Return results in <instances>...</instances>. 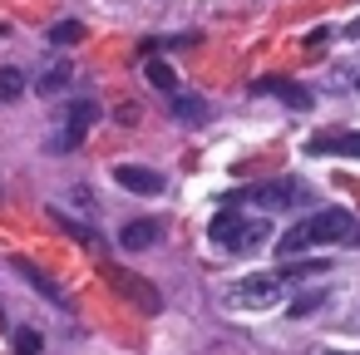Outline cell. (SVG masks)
I'll return each mask as SVG.
<instances>
[{
    "label": "cell",
    "instance_id": "6da1fadb",
    "mask_svg": "<svg viewBox=\"0 0 360 355\" xmlns=\"http://www.w3.org/2000/svg\"><path fill=\"white\" fill-rule=\"evenodd\" d=\"M350 232H355V217H350L345 207H321V212H311L306 222H296V227L276 242V252H281V262H291V257H296V252H306V247L350 242Z\"/></svg>",
    "mask_w": 360,
    "mask_h": 355
},
{
    "label": "cell",
    "instance_id": "7a4b0ae2",
    "mask_svg": "<svg viewBox=\"0 0 360 355\" xmlns=\"http://www.w3.org/2000/svg\"><path fill=\"white\" fill-rule=\"evenodd\" d=\"M207 237H212V242H217L222 252H232V257H252V252H262V247H266L271 227H266L262 217L217 212V217H212V227H207Z\"/></svg>",
    "mask_w": 360,
    "mask_h": 355
},
{
    "label": "cell",
    "instance_id": "3957f363",
    "mask_svg": "<svg viewBox=\"0 0 360 355\" xmlns=\"http://www.w3.org/2000/svg\"><path fill=\"white\" fill-rule=\"evenodd\" d=\"M94 124H99V104H94L89 94L70 99V109H65V119H60V129H55L50 148H55V153H75V148L89 138V129H94Z\"/></svg>",
    "mask_w": 360,
    "mask_h": 355
},
{
    "label": "cell",
    "instance_id": "277c9868",
    "mask_svg": "<svg viewBox=\"0 0 360 355\" xmlns=\"http://www.w3.org/2000/svg\"><path fill=\"white\" fill-rule=\"evenodd\" d=\"M281 296H286V281H276L271 271L227 286V306H242V311H266V306H276Z\"/></svg>",
    "mask_w": 360,
    "mask_h": 355
},
{
    "label": "cell",
    "instance_id": "5b68a950",
    "mask_svg": "<svg viewBox=\"0 0 360 355\" xmlns=\"http://www.w3.org/2000/svg\"><path fill=\"white\" fill-rule=\"evenodd\" d=\"M104 276H109V286H114L129 306H139L143 316H158V311H163V296H158L143 276H134V271H124V266H104Z\"/></svg>",
    "mask_w": 360,
    "mask_h": 355
},
{
    "label": "cell",
    "instance_id": "8992f818",
    "mask_svg": "<svg viewBox=\"0 0 360 355\" xmlns=\"http://www.w3.org/2000/svg\"><path fill=\"white\" fill-rule=\"evenodd\" d=\"M232 198H252V202H262V207H296V202H306V188H301L296 178H271V183H262V188L232 193Z\"/></svg>",
    "mask_w": 360,
    "mask_h": 355
},
{
    "label": "cell",
    "instance_id": "52a82bcc",
    "mask_svg": "<svg viewBox=\"0 0 360 355\" xmlns=\"http://www.w3.org/2000/svg\"><path fill=\"white\" fill-rule=\"evenodd\" d=\"M114 183L129 188V193H139V198H158V193L168 188V178H163L158 168H143V163H119V168H114Z\"/></svg>",
    "mask_w": 360,
    "mask_h": 355
},
{
    "label": "cell",
    "instance_id": "ba28073f",
    "mask_svg": "<svg viewBox=\"0 0 360 355\" xmlns=\"http://www.w3.org/2000/svg\"><path fill=\"white\" fill-rule=\"evenodd\" d=\"M252 94H271V99H281V104H291V109H311V104H316L306 84H296V79H276V75H271V79H257Z\"/></svg>",
    "mask_w": 360,
    "mask_h": 355
},
{
    "label": "cell",
    "instance_id": "9c48e42d",
    "mask_svg": "<svg viewBox=\"0 0 360 355\" xmlns=\"http://www.w3.org/2000/svg\"><path fill=\"white\" fill-rule=\"evenodd\" d=\"M158 237H163V222L158 217H134V222L119 227V247H129V252H148Z\"/></svg>",
    "mask_w": 360,
    "mask_h": 355
},
{
    "label": "cell",
    "instance_id": "30bf717a",
    "mask_svg": "<svg viewBox=\"0 0 360 355\" xmlns=\"http://www.w3.org/2000/svg\"><path fill=\"white\" fill-rule=\"evenodd\" d=\"M306 153H335V158H360V134H311Z\"/></svg>",
    "mask_w": 360,
    "mask_h": 355
},
{
    "label": "cell",
    "instance_id": "8fae6325",
    "mask_svg": "<svg viewBox=\"0 0 360 355\" xmlns=\"http://www.w3.org/2000/svg\"><path fill=\"white\" fill-rule=\"evenodd\" d=\"M168 109H173V119H183L188 129H198V124H207V99H198V94H168Z\"/></svg>",
    "mask_w": 360,
    "mask_h": 355
},
{
    "label": "cell",
    "instance_id": "7c38bea8",
    "mask_svg": "<svg viewBox=\"0 0 360 355\" xmlns=\"http://www.w3.org/2000/svg\"><path fill=\"white\" fill-rule=\"evenodd\" d=\"M11 266H15V271H20V276H25V281H30V286H35L40 296H50V301H60V306H70V296H65V291H60V286H55V281H50V276H45V271L35 266V262H25V257H15Z\"/></svg>",
    "mask_w": 360,
    "mask_h": 355
},
{
    "label": "cell",
    "instance_id": "4fadbf2b",
    "mask_svg": "<svg viewBox=\"0 0 360 355\" xmlns=\"http://www.w3.org/2000/svg\"><path fill=\"white\" fill-rule=\"evenodd\" d=\"M50 222H60V227H65L75 242H84L89 252H99V232H94L89 222H75V217H70V212H60V207H50Z\"/></svg>",
    "mask_w": 360,
    "mask_h": 355
},
{
    "label": "cell",
    "instance_id": "5bb4252c",
    "mask_svg": "<svg viewBox=\"0 0 360 355\" xmlns=\"http://www.w3.org/2000/svg\"><path fill=\"white\" fill-rule=\"evenodd\" d=\"M143 75H148V84H153L158 94H178V75H173V65L148 60V65H143Z\"/></svg>",
    "mask_w": 360,
    "mask_h": 355
},
{
    "label": "cell",
    "instance_id": "9a60e30c",
    "mask_svg": "<svg viewBox=\"0 0 360 355\" xmlns=\"http://www.w3.org/2000/svg\"><path fill=\"white\" fill-rule=\"evenodd\" d=\"M35 89H40L45 99H50V94H65V89H70V70H65V65H55V70H45V75L35 79Z\"/></svg>",
    "mask_w": 360,
    "mask_h": 355
},
{
    "label": "cell",
    "instance_id": "2e32d148",
    "mask_svg": "<svg viewBox=\"0 0 360 355\" xmlns=\"http://www.w3.org/2000/svg\"><path fill=\"white\" fill-rule=\"evenodd\" d=\"M25 94V75L15 70V65H6L0 70V104H11V99H20Z\"/></svg>",
    "mask_w": 360,
    "mask_h": 355
},
{
    "label": "cell",
    "instance_id": "e0dca14e",
    "mask_svg": "<svg viewBox=\"0 0 360 355\" xmlns=\"http://www.w3.org/2000/svg\"><path fill=\"white\" fill-rule=\"evenodd\" d=\"M45 40H50V45H79V40H84V25H79V20H60V25H50Z\"/></svg>",
    "mask_w": 360,
    "mask_h": 355
},
{
    "label": "cell",
    "instance_id": "ac0fdd59",
    "mask_svg": "<svg viewBox=\"0 0 360 355\" xmlns=\"http://www.w3.org/2000/svg\"><path fill=\"white\" fill-rule=\"evenodd\" d=\"M326 271V262H286L281 271H271L276 281H301V276H321Z\"/></svg>",
    "mask_w": 360,
    "mask_h": 355
},
{
    "label": "cell",
    "instance_id": "d6986e66",
    "mask_svg": "<svg viewBox=\"0 0 360 355\" xmlns=\"http://www.w3.org/2000/svg\"><path fill=\"white\" fill-rule=\"evenodd\" d=\"M321 306H326V291H306V296H296V301L286 306V316H291V321H306V316L321 311Z\"/></svg>",
    "mask_w": 360,
    "mask_h": 355
},
{
    "label": "cell",
    "instance_id": "ffe728a7",
    "mask_svg": "<svg viewBox=\"0 0 360 355\" xmlns=\"http://www.w3.org/2000/svg\"><path fill=\"white\" fill-rule=\"evenodd\" d=\"M15 355H45V340H40V330L20 325V330H15Z\"/></svg>",
    "mask_w": 360,
    "mask_h": 355
},
{
    "label": "cell",
    "instance_id": "44dd1931",
    "mask_svg": "<svg viewBox=\"0 0 360 355\" xmlns=\"http://www.w3.org/2000/svg\"><path fill=\"white\" fill-rule=\"evenodd\" d=\"M350 242H355V247H360V227H355V232H350Z\"/></svg>",
    "mask_w": 360,
    "mask_h": 355
},
{
    "label": "cell",
    "instance_id": "7402d4cb",
    "mask_svg": "<svg viewBox=\"0 0 360 355\" xmlns=\"http://www.w3.org/2000/svg\"><path fill=\"white\" fill-rule=\"evenodd\" d=\"M335 355H350V350H335Z\"/></svg>",
    "mask_w": 360,
    "mask_h": 355
},
{
    "label": "cell",
    "instance_id": "603a6c76",
    "mask_svg": "<svg viewBox=\"0 0 360 355\" xmlns=\"http://www.w3.org/2000/svg\"><path fill=\"white\" fill-rule=\"evenodd\" d=\"M355 84H360V79H355Z\"/></svg>",
    "mask_w": 360,
    "mask_h": 355
}]
</instances>
